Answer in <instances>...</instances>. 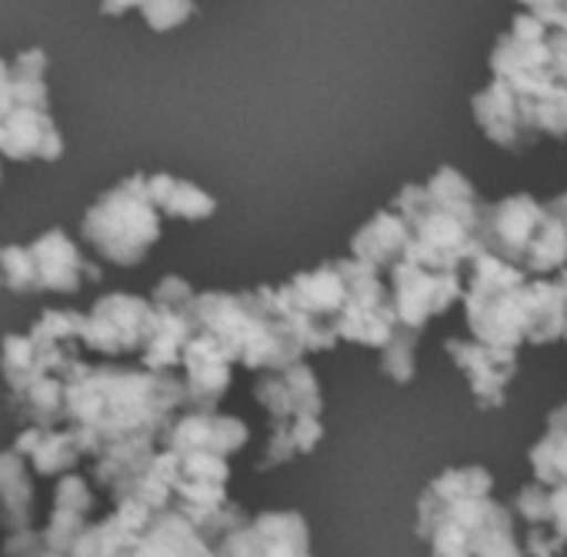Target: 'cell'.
<instances>
[{
  "instance_id": "1",
  "label": "cell",
  "mask_w": 567,
  "mask_h": 557,
  "mask_svg": "<svg viewBox=\"0 0 567 557\" xmlns=\"http://www.w3.org/2000/svg\"><path fill=\"white\" fill-rule=\"evenodd\" d=\"M481 207L484 200L441 204L424 190V184H408L394 197V207H391L404 217L411 230V244L404 257L431 270L467 267V260L481 254V237H477Z\"/></svg>"
},
{
  "instance_id": "2",
  "label": "cell",
  "mask_w": 567,
  "mask_h": 557,
  "mask_svg": "<svg viewBox=\"0 0 567 557\" xmlns=\"http://www.w3.org/2000/svg\"><path fill=\"white\" fill-rule=\"evenodd\" d=\"M527 277L517 264L497 254H474L467 260V281L461 291L464 321L474 341L494 348H520L524 344V285Z\"/></svg>"
},
{
  "instance_id": "3",
  "label": "cell",
  "mask_w": 567,
  "mask_h": 557,
  "mask_svg": "<svg viewBox=\"0 0 567 557\" xmlns=\"http://www.w3.org/2000/svg\"><path fill=\"white\" fill-rule=\"evenodd\" d=\"M87 244L101 257L121 267H134L144 260L147 247L161 237V217L147 194V177H127L114 190H107L81 224Z\"/></svg>"
},
{
  "instance_id": "4",
  "label": "cell",
  "mask_w": 567,
  "mask_h": 557,
  "mask_svg": "<svg viewBox=\"0 0 567 557\" xmlns=\"http://www.w3.org/2000/svg\"><path fill=\"white\" fill-rule=\"evenodd\" d=\"M341 274H344L348 295L334 318L338 338L364 344V348H384L398 328V318H394L391 295L381 281V274L361 264L358 257L341 260Z\"/></svg>"
},
{
  "instance_id": "5",
  "label": "cell",
  "mask_w": 567,
  "mask_h": 557,
  "mask_svg": "<svg viewBox=\"0 0 567 557\" xmlns=\"http://www.w3.org/2000/svg\"><path fill=\"white\" fill-rule=\"evenodd\" d=\"M464 277L461 270H431L414 260H401L391 267V308L398 324L424 331L434 314H444L451 305L461 301Z\"/></svg>"
},
{
  "instance_id": "6",
  "label": "cell",
  "mask_w": 567,
  "mask_h": 557,
  "mask_svg": "<svg viewBox=\"0 0 567 557\" xmlns=\"http://www.w3.org/2000/svg\"><path fill=\"white\" fill-rule=\"evenodd\" d=\"M451 361L467 378L471 398L481 411H497L507 401V388L517 374V351L494 348L474 338H451L447 344Z\"/></svg>"
},
{
  "instance_id": "7",
  "label": "cell",
  "mask_w": 567,
  "mask_h": 557,
  "mask_svg": "<svg viewBox=\"0 0 567 557\" xmlns=\"http://www.w3.org/2000/svg\"><path fill=\"white\" fill-rule=\"evenodd\" d=\"M154 324V308L131 295H111L94 305V311L81 321V341L104 354H121L147 344Z\"/></svg>"
},
{
  "instance_id": "8",
  "label": "cell",
  "mask_w": 567,
  "mask_h": 557,
  "mask_svg": "<svg viewBox=\"0 0 567 557\" xmlns=\"http://www.w3.org/2000/svg\"><path fill=\"white\" fill-rule=\"evenodd\" d=\"M540 220H544V204L534 200L530 194H511L497 204H484L481 224H477L481 250L497 254L520 267L524 250L530 237L537 234Z\"/></svg>"
},
{
  "instance_id": "9",
  "label": "cell",
  "mask_w": 567,
  "mask_h": 557,
  "mask_svg": "<svg viewBox=\"0 0 567 557\" xmlns=\"http://www.w3.org/2000/svg\"><path fill=\"white\" fill-rule=\"evenodd\" d=\"M28 250L34 257V288L38 291L74 295L81 285L97 281L101 277V270L81 257L78 244L64 230H51V234L38 237L34 244H28Z\"/></svg>"
},
{
  "instance_id": "10",
  "label": "cell",
  "mask_w": 567,
  "mask_h": 557,
  "mask_svg": "<svg viewBox=\"0 0 567 557\" xmlns=\"http://www.w3.org/2000/svg\"><path fill=\"white\" fill-rule=\"evenodd\" d=\"M471 111H474V121L484 131V137L494 141L497 147L524 154L534 144V137L524 127L517 97H514V91H511V84L504 78H491V84L474 94Z\"/></svg>"
},
{
  "instance_id": "11",
  "label": "cell",
  "mask_w": 567,
  "mask_h": 557,
  "mask_svg": "<svg viewBox=\"0 0 567 557\" xmlns=\"http://www.w3.org/2000/svg\"><path fill=\"white\" fill-rule=\"evenodd\" d=\"M61 151L64 144L54 121L48 117V107H11L0 117V154H8L14 161H28V157L58 161Z\"/></svg>"
},
{
  "instance_id": "12",
  "label": "cell",
  "mask_w": 567,
  "mask_h": 557,
  "mask_svg": "<svg viewBox=\"0 0 567 557\" xmlns=\"http://www.w3.org/2000/svg\"><path fill=\"white\" fill-rule=\"evenodd\" d=\"M567 295L550 277H527L524 285V344H554L564 338Z\"/></svg>"
},
{
  "instance_id": "13",
  "label": "cell",
  "mask_w": 567,
  "mask_h": 557,
  "mask_svg": "<svg viewBox=\"0 0 567 557\" xmlns=\"http://www.w3.org/2000/svg\"><path fill=\"white\" fill-rule=\"evenodd\" d=\"M411 244V230L398 210H378L351 240V254L368 264L371 270H391L394 264L404 260Z\"/></svg>"
},
{
  "instance_id": "14",
  "label": "cell",
  "mask_w": 567,
  "mask_h": 557,
  "mask_svg": "<svg viewBox=\"0 0 567 557\" xmlns=\"http://www.w3.org/2000/svg\"><path fill=\"white\" fill-rule=\"evenodd\" d=\"M467 557H524L517 517L507 504L487 497L467 527Z\"/></svg>"
},
{
  "instance_id": "15",
  "label": "cell",
  "mask_w": 567,
  "mask_h": 557,
  "mask_svg": "<svg viewBox=\"0 0 567 557\" xmlns=\"http://www.w3.org/2000/svg\"><path fill=\"white\" fill-rule=\"evenodd\" d=\"M527 464L534 471V481H540V484L567 481V404H560L547 414V427L534 441Z\"/></svg>"
},
{
  "instance_id": "16",
  "label": "cell",
  "mask_w": 567,
  "mask_h": 557,
  "mask_svg": "<svg viewBox=\"0 0 567 557\" xmlns=\"http://www.w3.org/2000/svg\"><path fill=\"white\" fill-rule=\"evenodd\" d=\"M147 194H151L157 210H164L171 217H181V220H207L217 210V204H214V197L207 190H200L190 180L167 177V174L147 177Z\"/></svg>"
},
{
  "instance_id": "17",
  "label": "cell",
  "mask_w": 567,
  "mask_h": 557,
  "mask_svg": "<svg viewBox=\"0 0 567 557\" xmlns=\"http://www.w3.org/2000/svg\"><path fill=\"white\" fill-rule=\"evenodd\" d=\"M560 267H567V224L544 207V220L524 250L520 270L530 277H547L557 274Z\"/></svg>"
},
{
  "instance_id": "18",
  "label": "cell",
  "mask_w": 567,
  "mask_h": 557,
  "mask_svg": "<svg viewBox=\"0 0 567 557\" xmlns=\"http://www.w3.org/2000/svg\"><path fill=\"white\" fill-rule=\"evenodd\" d=\"M417 341H421V331L414 328H404L398 324L391 341L381 348V371L398 381V384H408L414 378V364H417Z\"/></svg>"
},
{
  "instance_id": "19",
  "label": "cell",
  "mask_w": 567,
  "mask_h": 557,
  "mask_svg": "<svg viewBox=\"0 0 567 557\" xmlns=\"http://www.w3.org/2000/svg\"><path fill=\"white\" fill-rule=\"evenodd\" d=\"M0 285L14 295L38 291L34 288V257L24 244L0 247Z\"/></svg>"
},
{
  "instance_id": "20",
  "label": "cell",
  "mask_w": 567,
  "mask_h": 557,
  "mask_svg": "<svg viewBox=\"0 0 567 557\" xmlns=\"http://www.w3.org/2000/svg\"><path fill=\"white\" fill-rule=\"evenodd\" d=\"M141 14L154 31H174L194 14V0H144Z\"/></svg>"
},
{
  "instance_id": "21",
  "label": "cell",
  "mask_w": 567,
  "mask_h": 557,
  "mask_svg": "<svg viewBox=\"0 0 567 557\" xmlns=\"http://www.w3.org/2000/svg\"><path fill=\"white\" fill-rule=\"evenodd\" d=\"M544 527H550L567 544V481L547 484V504H544Z\"/></svg>"
},
{
  "instance_id": "22",
  "label": "cell",
  "mask_w": 567,
  "mask_h": 557,
  "mask_svg": "<svg viewBox=\"0 0 567 557\" xmlns=\"http://www.w3.org/2000/svg\"><path fill=\"white\" fill-rule=\"evenodd\" d=\"M517 4L534 14L547 31H560L567 18V0H517Z\"/></svg>"
},
{
  "instance_id": "23",
  "label": "cell",
  "mask_w": 567,
  "mask_h": 557,
  "mask_svg": "<svg viewBox=\"0 0 567 557\" xmlns=\"http://www.w3.org/2000/svg\"><path fill=\"white\" fill-rule=\"evenodd\" d=\"M14 107V91H11V64L0 61V117Z\"/></svg>"
},
{
  "instance_id": "24",
  "label": "cell",
  "mask_w": 567,
  "mask_h": 557,
  "mask_svg": "<svg viewBox=\"0 0 567 557\" xmlns=\"http://www.w3.org/2000/svg\"><path fill=\"white\" fill-rule=\"evenodd\" d=\"M144 0H101V11L104 14H111V18H121V14H127L131 8H141Z\"/></svg>"
},
{
  "instance_id": "25",
  "label": "cell",
  "mask_w": 567,
  "mask_h": 557,
  "mask_svg": "<svg viewBox=\"0 0 567 557\" xmlns=\"http://www.w3.org/2000/svg\"><path fill=\"white\" fill-rule=\"evenodd\" d=\"M544 207H547V210H550L554 217H560V220L567 224V194H560V197H554V200H547Z\"/></svg>"
},
{
  "instance_id": "26",
  "label": "cell",
  "mask_w": 567,
  "mask_h": 557,
  "mask_svg": "<svg viewBox=\"0 0 567 557\" xmlns=\"http://www.w3.org/2000/svg\"><path fill=\"white\" fill-rule=\"evenodd\" d=\"M560 341H564V344H567V324H564V338H560Z\"/></svg>"
}]
</instances>
